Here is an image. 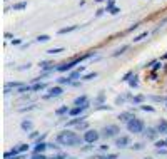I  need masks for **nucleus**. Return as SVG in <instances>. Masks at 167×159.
I'll return each mask as SVG.
<instances>
[{
    "instance_id": "obj_1",
    "label": "nucleus",
    "mask_w": 167,
    "mask_h": 159,
    "mask_svg": "<svg viewBox=\"0 0 167 159\" xmlns=\"http://www.w3.org/2000/svg\"><path fill=\"white\" fill-rule=\"evenodd\" d=\"M55 141L59 144H62V146H67V147H75V146H80V144L84 142V137H80L79 134H75L74 131H62V132L57 134Z\"/></svg>"
},
{
    "instance_id": "obj_2",
    "label": "nucleus",
    "mask_w": 167,
    "mask_h": 159,
    "mask_svg": "<svg viewBox=\"0 0 167 159\" xmlns=\"http://www.w3.org/2000/svg\"><path fill=\"white\" fill-rule=\"evenodd\" d=\"M125 127H127V131H129V132H132V134H140V132H144L145 124H144V121H142V119L134 117L132 121L127 122Z\"/></svg>"
},
{
    "instance_id": "obj_3",
    "label": "nucleus",
    "mask_w": 167,
    "mask_h": 159,
    "mask_svg": "<svg viewBox=\"0 0 167 159\" xmlns=\"http://www.w3.org/2000/svg\"><path fill=\"white\" fill-rule=\"evenodd\" d=\"M100 136L102 134L99 132V131H95V129H87V131H84V142H87V144H95L99 139H100Z\"/></svg>"
},
{
    "instance_id": "obj_4",
    "label": "nucleus",
    "mask_w": 167,
    "mask_h": 159,
    "mask_svg": "<svg viewBox=\"0 0 167 159\" xmlns=\"http://www.w3.org/2000/svg\"><path fill=\"white\" fill-rule=\"evenodd\" d=\"M102 137L109 139V137H117V134H120V127L117 124H111V126H105L104 129L100 131Z\"/></svg>"
},
{
    "instance_id": "obj_5",
    "label": "nucleus",
    "mask_w": 167,
    "mask_h": 159,
    "mask_svg": "<svg viewBox=\"0 0 167 159\" xmlns=\"http://www.w3.org/2000/svg\"><path fill=\"white\" fill-rule=\"evenodd\" d=\"M62 92H64L62 86L50 87V89H49V92L44 94V99H45V101H50V99H55V97H59V95H62Z\"/></svg>"
},
{
    "instance_id": "obj_6",
    "label": "nucleus",
    "mask_w": 167,
    "mask_h": 159,
    "mask_svg": "<svg viewBox=\"0 0 167 159\" xmlns=\"http://www.w3.org/2000/svg\"><path fill=\"white\" fill-rule=\"evenodd\" d=\"M144 134H145V137H147L149 141L155 142V141H157V136H159V131H157V127H145Z\"/></svg>"
},
{
    "instance_id": "obj_7",
    "label": "nucleus",
    "mask_w": 167,
    "mask_h": 159,
    "mask_svg": "<svg viewBox=\"0 0 167 159\" xmlns=\"http://www.w3.org/2000/svg\"><path fill=\"white\" fill-rule=\"evenodd\" d=\"M130 144V137L129 136H120V137H115V147L119 149H124Z\"/></svg>"
},
{
    "instance_id": "obj_8",
    "label": "nucleus",
    "mask_w": 167,
    "mask_h": 159,
    "mask_svg": "<svg viewBox=\"0 0 167 159\" xmlns=\"http://www.w3.org/2000/svg\"><path fill=\"white\" fill-rule=\"evenodd\" d=\"M45 149H49V142L42 141V142H35V146L32 147V153H34V154H40V153H45Z\"/></svg>"
},
{
    "instance_id": "obj_9",
    "label": "nucleus",
    "mask_w": 167,
    "mask_h": 159,
    "mask_svg": "<svg viewBox=\"0 0 167 159\" xmlns=\"http://www.w3.org/2000/svg\"><path fill=\"white\" fill-rule=\"evenodd\" d=\"M47 89V82H44V80H40V82H30V91L32 92H40V91Z\"/></svg>"
},
{
    "instance_id": "obj_10",
    "label": "nucleus",
    "mask_w": 167,
    "mask_h": 159,
    "mask_svg": "<svg viewBox=\"0 0 167 159\" xmlns=\"http://www.w3.org/2000/svg\"><path fill=\"white\" fill-rule=\"evenodd\" d=\"M134 117H136V116H134V112L125 111V112H120V114H119V117H117V119H119L120 122H125V124H127V122H129V121H132Z\"/></svg>"
},
{
    "instance_id": "obj_11",
    "label": "nucleus",
    "mask_w": 167,
    "mask_h": 159,
    "mask_svg": "<svg viewBox=\"0 0 167 159\" xmlns=\"http://www.w3.org/2000/svg\"><path fill=\"white\" fill-rule=\"evenodd\" d=\"M80 122H85V117H84V116H79V117H72L70 121L65 122V127H67V129H69V127H75V126H79Z\"/></svg>"
},
{
    "instance_id": "obj_12",
    "label": "nucleus",
    "mask_w": 167,
    "mask_h": 159,
    "mask_svg": "<svg viewBox=\"0 0 167 159\" xmlns=\"http://www.w3.org/2000/svg\"><path fill=\"white\" fill-rule=\"evenodd\" d=\"M38 65L42 67V70H44V72H50L52 69H55V65H54V62H52V61H42Z\"/></svg>"
},
{
    "instance_id": "obj_13",
    "label": "nucleus",
    "mask_w": 167,
    "mask_h": 159,
    "mask_svg": "<svg viewBox=\"0 0 167 159\" xmlns=\"http://www.w3.org/2000/svg\"><path fill=\"white\" fill-rule=\"evenodd\" d=\"M20 127H22V129L25 131V132H30V131H34V122H32L30 119H25V121H22Z\"/></svg>"
},
{
    "instance_id": "obj_14",
    "label": "nucleus",
    "mask_w": 167,
    "mask_h": 159,
    "mask_svg": "<svg viewBox=\"0 0 167 159\" xmlns=\"http://www.w3.org/2000/svg\"><path fill=\"white\" fill-rule=\"evenodd\" d=\"M157 131L159 134H162V136H167V121H161L157 124Z\"/></svg>"
},
{
    "instance_id": "obj_15",
    "label": "nucleus",
    "mask_w": 167,
    "mask_h": 159,
    "mask_svg": "<svg viewBox=\"0 0 167 159\" xmlns=\"http://www.w3.org/2000/svg\"><path fill=\"white\" fill-rule=\"evenodd\" d=\"M80 77H82V72H79L77 69H74V70H70V72H69V79H70V82H72V80H79Z\"/></svg>"
},
{
    "instance_id": "obj_16",
    "label": "nucleus",
    "mask_w": 167,
    "mask_h": 159,
    "mask_svg": "<svg viewBox=\"0 0 167 159\" xmlns=\"http://www.w3.org/2000/svg\"><path fill=\"white\" fill-rule=\"evenodd\" d=\"M127 50H129V45H120L117 50L112 52V57H119V55H122L124 52H127Z\"/></svg>"
},
{
    "instance_id": "obj_17",
    "label": "nucleus",
    "mask_w": 167,
    "mask_h": 159,
    "mask_svg": "<svg viewBox=\"0 0 167 159\" xmlns=\"http://www.w3.org/2000/svg\"><path fill=\"white\" fill-rule=\"evenodd\" d=\"M87 102H89V97L84 94V95H79V97L74 101V105H84V104H87Z\"/></svg>"
},
{
    "instance_id": "obj_18",
    "label": "nucleus",
    "mask_w": 167,
    "mask_h": 159,
    "mask_svg": "<svg viewBox=\"0 0 167 159\" xmlns=\"http://www.w3.org/2000/svg\"><path fill=\"white\" fill-rule=\"evenodd\" d=\"M137 86H139V76L134 74V76L129 79V87H130V89H136Z\"/></svg>"
},
{
    "instance_id": "obj_19",
    "label": "nucleus",
    "mask_w": 167,
    "mask_h": 159,
    "mask_svg": "<svg viewBox=\"0 0 167 159\" xmlns=\"http://www.w3.org/2000/svg\"><path fill=\"white\" fill-rule=\"evenodd\" d=\"M69 111H70V107H67V105H60L59 109H55V114L57 116H65V114H69Z\"/></svg>"
},
{
    "instance_id": "obj_20",
    "label": "nucleus",
    "mask_w": 167,
    "mask_h": 159,
    "mask_svg": "<svg viewBox=\"0 0 167 159\" xmlns=\"http://www.w3.org/2000/svg\"><path fill=\"white\" fill-rule=\"evenodd\" d=\"M49 159H69V156H67L65 153H62V151H57L55 154H52Z\"/></svg>"
},
{
    "instance_id": "obj_21",
    "label": "nucleus",
    "mask_w": 167,
    "mask_h": 159,
    "mask_svg": "<svg viewBox=\"0 0 167 159\" xmlns=\"http://www.w3.org/2000/svg\"><path fill=\"white\" fill-rule=\"evenodd\" d=\"M77 29V25H70V27H64V29H60L59 32H57V34L59 35H64V34H69V32H74Z\"/></svg>"
},
{
    "instance_id": "obj_22",
    "label": "nucleus",
    "mask_w": 167,
    "mask_h": 159,
    "mask_svg": "<svg viewBox=\"0 0 167 159\" xmlns=\"http://www.w3.org/2000/svg\"><path fill=\"white\" fill-rule=\"evenodd\" d=\"M22 86H24V84L17 80V82H7V84H5V86H3V87H9V89H20V87H22Z\"/></svg>"
},
{
    "instance_id": "obj_23",
    "label": "nucleus",
    "mask_w": 167,
    "mask_h": 159,
    "mask_svg": "<svg viewBox=\"0 0 167 159\" xmlns=\"http://www.w3.org/2000/svg\"><path fill=\"white\" fill-rule=\"evenodd\" d=\"M144 101H145V95H142V94H137V95H134V97H132L134 104H142Z\"/></svg>"
},
{
    "instance_id": "obj_24",
    "label": "nucleus",
    "mask_w": 167,
    "mask_h": 159,
    "mask_svg": "<svg viewBox=\"0 0 167 159\" xmlns=\"http://www.w3.org/2000/svg\"><path fill=\"white\" fill-rule=\"evenodd\" d=\"M140 109H142L144 112H151V114L155 111V107H154V105H151V104H142V105H140Z\"/></svg>"
},
{
    "instance_id": "obj_25",
    "label": "nucleus",
    "mask_w": 167,
    "mask_h": 159,
    "mask_svg": "<svg viewBox=\"0 0 167 159\" xmlns=\"http://www.w3.org/2000/svg\"><path fill=\"white\" fill-rule=\"evenodd\" d=\"M105 102V94L104 92H100L97 95V97H95V105H99V104H104Z\"/></svg>"
},
{
    "instance_id": "obj_26",
    "label": "nucleus",
    "mask_w": 167,
    "mask_h": 159,
    "mask_svg": "<svg viewBox=\"0 0 167 159\" xmlns=\"http://www.w3.org/2000/svg\"><path fill=\"white\" fill-rule=\"evenodd\" d=\"M28 149H30V146H28V144H20V146H17V151H19L20 154L27 153Z\"/></svg>"
},
{
    "instance_id": "obj_27",
    "label": "nucleus",
    "mask_w": 167,
    "mask_h": 159,
    "mask_svg": "<svg viewBox=\"0 0 167 159\" xmlns=\"http://www.w3.org/2000/svg\"><path fill=\"white\" fill-rule=\"evenodd\" d=\"M154 144H155V147H167V137L165 139H157Z\"/></svg>"
},
{
    "instance_id": "obj_28",
    "label": "nucleus",
    "mask_w": 167,
    "mask_h": 159,
    "mask_svg": "<svg viewBox=\"0 0 167 159\" xmlns=\"http://www.w3.org/2000/svg\"><path fill=\"white\" fill-rule=\"evenodd\" d=\"M95 77H97V72H89L82 76V80H90V79H95Z\"/></svg>"
},
{
    "instance_id": "obj_29",
    "label": "nucleus",
    "mask_w": 167,
    "mask_h": 159,
    "mask_svg": "<svg viewBox=\"0 0 167 159\" xmlns=\"http://www.w3.org/2000/svg\"><path fill=\"white\" fill-rule=\"evenodd\" d=\"M151 101H154V102H167V97H162V95H151Z\"/></svg>"
},
{
    "instance_id": "obj_30",
    "label": "nucleus",
    "mask_w": 167,
    "mask_h": 159,
    "mask_svg": "<svg viewBox=\"0 0 167 159\" xmlns=\"http://www.w3.org/2000/svg\"><path fill=\"white\" fill-rule=\"evenodd\" d=\"M25 7H27V2H19V3H15L12 9H13V10H24Z\"/></svg>"
},
{
    "instance_id": "obj_31",
    "label": "nucleus",
    "mask_w": 167,
    "mask_h": 159,
    "mask_svg": "<svg viewBox=\"0 0 167 159\" xmlns=\"http://www.w3.org/2000/svg\"><path fill=\"white\" fill-rule=\"evenodd\" d=\"M57 84H59V86H64V84H70V79H69V77H59V79H57Z\"/></svg>"
},
{
    "instance_id": "obj_32",
    "label": "nucleus",
    "mask_w": 167,
    "mask_h": 159,
    "mask_svg": "<svg viewBox=\"0 0 167 159\" xmlns=\"http://www.w3.org/2000/svg\"><path fill=\"white\" fill-rule=\"evenodd\" d=\"M24 92H32V91H30V84H28V86H22L20 89H17V94H24Z\"/></svg>"
},
{
    "instance_id": "obj_33",
    "label": "nucleus",
    "mask_w": 167,
    "mask_h": 159,
    "mask_svg": "<svg viewBox=\"0 0 167 159\" xmlns=\"http://www.w3.org/2000/svg\"><path fill=\"white\" fill-rule=\"evenodd\" d=\"M27 136H28V139H32V141H35V139H37V137H38V136H40V132H37V131H30V132H28V134H27Z\"/></svg>"
},
{
    "instance_id": "obj_34",
    "label": "nucleus",
    "mask_w": 167,
    "mask_h": 159,
    "mask_svg": "<svg viewBox=\"0 0 167 159\" xmlns=\"http://www.w3.org/2000/svg\"><path fill=\"white\" fill-rule=\"evenodd\" d=\"M144 149V144L142 142H134L132 144V151H142Z\"/></svg>"
},
{
    "instance_id": "obj_35",
    "label": "nucleus",
    "mask_w": 167,
    "mask_h": 159,
    "mask_svg": "<svg viewBox=\"0 0 167 159\" xmlns=\"http://www.w3.org/2000/svg\"><path fill=\"white\" fill-rule=\"evenodd\" d=\"M60 52H64V47H57V49H49L47 54H60Z\"/></svg>"
},
{
    "instance_id": "obj_36",
    "label": "nucleus",
    "mask_w": 167,
    "mask_h": 159,
    "mask_svg": "<svg viewBox=\"0 0 167 159\" xmlns=\"http://www.w3.org/2000/svg\"><path fill=\"white\" fill-rule=\"evenodd\" d=\"M50 40V37H49L47 34H44V35H38L37 37V42H49Z\"/></svg>"
},
{
    "instance_id": "obj_37",
    "label": "nucleus",
    "mask_w": 167,
    "mask_h": 159,
    "mask_svg": "<svg viewBox=\"0 0 167 159\" xmlns=\"http://www.w3.org/2000/svg\"><path fill=\"white\" fill-rule=\"evenodd\" d=\"M30 159H49V157L45 156L44 153H40V154H34V153H32V156H30Z\"/></svg>"
},
{
    "instance_id": "obj_38",
    "label": "nucleus",
    "mask_w": 167,
    "mask_h": 159,
    "mask_svg": "<svg viewBox=\"0 0 167 159\" xmlns=\"http://www.w3.org/2000/svg\"><path fill=\"white\" fill-rule=\"evenodd\" d=\"M147 35H149V32H142V34H139V35H137L136 39H134V42H140L142 39H145V37H147Z\"/></svg>"
},
{
    "instance_id": "obj_39",
    "label": "nucleus",
    "mask_w": 167,
    "mask_h": 159,
    "mask_svg": "<svg viewBox=\"0 0 167 159\" xmlns=\"http://www.w3.org/2000/svg\"><path fill=\"white\" fill-rule=\"evenodd\" d=\"M95 109H97V111H111L112 107H109L107 104H99V105H97V107H95Z\"/></svg>"
},
{
    "instance_id": "obj_40",
    "label": "nucleus",
    "mask_w": 167,
    "mask_h": 159,
    "mask_svg": "<svg viewBox=\"0 0 167 159\" xmlns=\"http://www.w3.org/2000/svg\"><path fill=\"white\" fill-rule=\"evenodd\" d=\"M92 149H94V144H87V142H85L84 147H82V153H89V151H92Z\"/></svg>"
},
{
    "instance_id": "obj_41",
    "label": "nucleus",
    "mask_w": 167,
    "mask_h": 159,
    "mask_svg": "<svg viewBox=\"0 0 167 159\" xmlns=\"http://www.w3.org/2000/svg\"><path fill=\"white\" fill-rule=\"evenodd\" d=\"M49 149H54V151H60V147H59V142H49Z\"/></svg>"
},
{
    "instance_id": "obj_42",
    "label": "nucleus",
    "mask_w": 167,
    "mask_h": 159,
    "mask_svg": "<svg viewBox=\"0 0 167 159\" xmlns=\"http://www.w3.org/2000/svg\"><path fill=\"white\" fill-rule=\"evenodd\" d=\"M125 101H127V97H125V95H119V97L115 99V104H117V105H119V104H124Z\"/></svg>"
},
{
    "instance_id": "obj_43",
    "label": "nucleus",
    "mask_w": 167,
    "mask_h": 159,
    "mask_svg": "<svg viewBox=\"0 0 167 159\" xmlns=\"http://www.w3.org/2000/svg\"><path fill=\"white\" fill-rule=\"evenodd\" d=\"M162 67H164V65H162V64H161V62H155V64H154V65H152V67H151V70H152V72H155V70H159V69H162Z\"/></svg>"
},
{
    "instance_id": "obj_44",
    "label": "nucleus",
    "mask_w": 167,
    "mask_h": 159,
    "mask_svg": "<svg viewBox=\"0 0 167 159\" xmlns=\"http://www.w3.org/2000/svg\"><path fill=\"white\" fill-rule=\"evenodd\" d=\"M75 127H77L79 131H87V129H89V124H87V122H80V124L75 126Z\"/></svg>"
},
{
    "instance_id": "obj_45",
    "label": "nucleus",
    "mask_w": 167,
    "mask_h": 159,
    "mask_svg": "<svg viewBox=\"0 0 167 159\" xmlns=\"http://www.w3.org/2000/svg\"><path fill=\"white\" fill-rule=\"evenodd\" d=\"M102 159H119V154H117V153H111V154H107V156H104Z\"/></svg>"
},
{
    "instance_id": "obj_46",
    "label": "nucleus",
    "mask_w": 167,
    "mask_h": 159,
    "mask_svg": "<svg viewBox=\"0 0 167 159\" xmlns=\"http://www.w3.org/2000/svg\"><path fill=\"white\" fill-rule=\"evenodd\" d=\"M132 76H134V72H132V70H130V72H127L125 76L122 77V82H129V79H130Z\"/></svg>"
},
{
    "instance_id": "obj_47",
    "label": "nucleus",
    "mask_w": 167,
    "mask_h": 159,
    "mask_svg": "<svg viewBox=\"0 0 167 159\" xmlns=\"http://www.w3.org/2000/svg\"><path fill=\"white\" fill-rule=\"evenodd\" d=\"M34 109H35V105L32 104V105H27V107H22V109H20V112H28V111H34Z\"/></svg>"
},
{
    "instance_id": "obj_48",
    "label": "nucleus",
    "mask_w": 167,
    "mask_h": 159,
    "mask_svg": "<svg viewBox=\"0 0 167 159\" xmlns=\"http://www.w3.org/2000/svg\"><path fill=\"white\" fill-rule=\"evenodd\" d=\"M115 7V0H107V10H111Z\"/></svg>"
},
{
    "instance_id": "obj_49",
    "label": "nucleus",
    "mask_w": 167,
    "mask_h": 159,
    "mask_svg": "<svg viewBox=\"0 0 167 159\" xmlns=\"http://www.w3.org/2000/svg\"><path fill=\"white\" fill-rule=\"evenodd\" d=\"M109 12H111V15H117V13L120 12V9H119V7H114V9H111Z\"/></svg>"
},
{
    "instance_id": "obj_50",
    "label": "nucleus",
    "mask_w": 167,
    "mask_h": 159,
    "mask_svg": "<svg viewBox=\"0 0 167 159\" xmlns=\"http://www.w3.org/2000/svg\"><path fill=\"white\" fill-rule=\"evenodd\" d=\"M45 137H47V134H40V136L35 139V142H42V141H45Z\"/></svg>"
},
{
    "instance_id": "obj_51",
    "label": "nucleus",
    "mask_w": 167,
    "mask_h": 159,
    "mask_svg": "<svg viewBox=\"0 0 167 159\" xmlns=\"http://www.w3.org/2000/svg\"><path fill=\"white\" fill-rule=\"evenodd\" d=\"M12 45H22V40H20V39H12Z\"/></svg>"
},
{
    "instance_id": "obj_52",
    "label": "nucleus",
    "mask_w": 167,
    "mask_h": 159,
    "mask_svg": "<svg viewBox=\"0 0 167 159\" xmlns=\"http://www.w3.org/2000/svg\"><path fill=\"white\" fill-rule=\"evenodd\" d=\"M157 153H159V154H164V156H167V147H164V149H162V147H159Z\"/></svg>"
},
{
    "instance_id": "obj_53",
    "label": "nucleus",
    "mask_w": 167,
    "mask_h": 159,
    "mask_svg": "<svg viewBox=\"0 0 167 159\" xmlns=\"http://www.w3.org/2000/svg\"><path fill=\"white\" fill-rule=\"evenodd\" d=\"M7 159H24V154H15V156H10Z\"/></svg>"
},
{
    "instance_id": "obj_54",
    "label": "nucleus",
    "mask_w": 167,
    "mask_h": 159,
    "mask_svg": "<svg viewBox=\"0 0 167 159\" xmlns=\"http://www.w3.org/2000/svg\"><path fill=\"white\" fill-rule=\"evenodd\" d=\"M139 25H140V24H134L132 27H129V29H127V32H132V30H136V29H137V27H139Z\"/></svg>"
},
{
    "instance_id": "obj_55",
    "label": "nucleus",
    "mask_w": 167,
    "mask_h": 159,
    "mask_svg": "<svg viewBox=\"0 0 167 159\" xmlns=\"http://www.w3.org/2000/svg\"><path fill=\"white\" fill-rule=\"evenodd\" d=\"M104 13H105V10H104V9H100V10H97V12H95V15L100 17V15H104Z\"/></svg>"
},
{
    "instance_id": "obj_56",
    "label": "nucleus",
    "mask_w": 167,
    "mask_h": 159,
    "mask_svg": "<svg viewBox=\"0 0 167 159\" xmlns=\"http://www.w3.org/2000/svg\"><path fill=\"white\" fill-rule=\"evenodd\" d=\"M100 151H104V153H105V151H109V146H107V144H102V146H100Z\"/></svg>"
},
{
    "instance_id": "obj_57",
    "label": "nucleus",
    "mask_w": 167,
    "mask_h": 159,
    "mask_svg": "<svg viewBox=\"0 0 167 159\" xmlns=\"http://www.w3.org/2000/svg\"><path fill=\"white\" fill-rule=\"evenodd\" d=\"M3 37H5V39H12V34H10V32H7V34H3Z\"/></svg>"
},
{
    "instance_id": "obj_58",
    "label": "nucleus",
    "mask_w": 167,
    "mask_h": 159,
    "mask_svg": "<svg viewBox=\"0 0 167 159\" xmlns=\"http://www.w3.org/2000/svg\"><path fill=\"white\" fill-rule=\"evenodd\" d=\"M77 70H79V72H84V70H85V67H84V65H80V67H77Z\"/></svg>"
},
{
    "instance_id": "obj_59",
    "label": "nucleus",
    "mask_w": 167,
    "mask_h": 159,
    "mask_svg": "<svg viewBox=\"0 0 167 159\" xmlns=\"http://www.w3.org/2000/svg\"><path fill=\"white\" fill-rule=\"evenodd\" d=\"M161 59H162V61H167V52H165V54H164V55H162V57H161Z\"/></svg>"
},
{
    "instance_id": "obj_60",
    "label": "nucleus",
    "mask_w": 167,
    "mask_h": 159,
    "mask_svg": "<svg viewBox=\"0 0 167 159\" xmlns=\"http://www.w3.org/2000/svg\"><path fill=\"white\" fill-rule=\"evenodd\" d=\"M95 2H105V0H95Z\"/></svg>"
},
{
    "instance_id": "obj_61",
    "label": "nucleus",
    "mask_w": 167,
    "mask_h": 159,
    "mask_svg": "<svg viewBox=\"0 0 167 159\" xmlns=\"http://www.w3.org/2000/svg\"><path fill=\"white\" fill-rule=\"evenodd\" d=\"M145 159H152V157H145Z\"/></svg>"
},
{
    "instance_id": "obj_62",
    "label": "nucleus",
    "mask_w": 167,
    "mask_h": 159,
    "mask_svg": "<svg viewBox=\"0 0 167 159\" xmlns=\"http://www.w3.org/2000/svg\"><path fill=\"white\" fill-rule=\"evenodd\" d=\"M165 107H167V102H165Z\"/></svg>"
}]
</instances>
